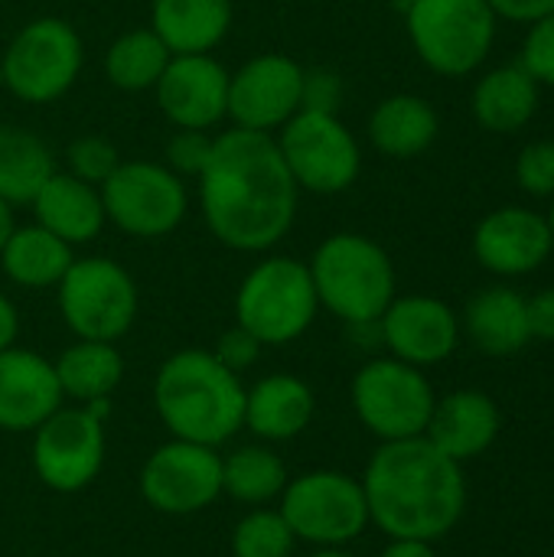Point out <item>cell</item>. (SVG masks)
I'll return each mask as SVG.
<instances>
[{
	"mask_svg": "<svg viewBox=\"0 0 554 557\" xmlns=\"http://www.w3.org/2000/svg\"><path fill=\"white\" fill-rule=\"evenodd\" d=\"M13 225H16V222H13V206L0 199V248H3V242L10 238Z\"/></svg>",
	"mask_w": 554,
	"mask_h": 557,
	"instance_id": "obj_43",
	"label": "cell"
},
{
	"mask_svg": "<svg viewBox=\"0 0 554 557\" xmlns=\"http://www.w3.org/2000/svg\"><path fill=\"white\" fill-rule=\"evenodd\" d=\"M62 405L52 359L23 346L0 352V431L29 434Z\"/></svg>",
	"mask_w": 554,
	"mask_h": 557,
	"instance_id": "obj_19",
	"label": "cell"
},
{
	"mask_svg": "<svg viewBox=\"0 0 554 557\" xmlns=\"http://www.w3.org/2000/svg\"><path fill=\"white\" fill-rule=\"evenodd\" d=\"M229 69L212 52L170 55L160 82L153 85L157 104L173 127L212 131L229 117Z\"/></svg>",
	"mask_w": 554,
	"mask_h": 557,
	"instance_id": "obj_18",
	"label": "cell"
},
{
	"mask_svg": "<svg viewBox=\"0 0 554 557\" xmlns=\"http://www.w3.org/2000/svg\"><path fill=\"white\" fill-rule=\"evenodd\" d=\"M75 251L62 238H56L39 222L33 225H13L10 238L0 248V268L7 281L26 290H46L59 287L65 271L72 268Z\"/></svg>",
	"mask_w": 554,
	"mask_h": 557,
	"instance_id": "obj_27",
	"label": "cell"
},
{
	"mask_svg": "<svg viewBox=\"0 0 554 557\" xmlns=\"http://www.w3.org/2000/svg\"><path fill=\"white\" fill-rule=\"evenodd\" d=\"M153 411L176 441L222 447L242 431L245 385L212 349H180L153 375Z\"/></svg>",
	"mask_w": 554,
	"mask_h": 557,
	"instance_id": "obj_3",
	"label": "cell"
},
{
	"mask_svg": "<svg viewBox=\"0 0 554 557\" xmlns=\"http://www.w3.org/2000/svg\"><path fill=\"white\" fill-rule=\"evenodd\" d=\"M287 463L271 444H245L222 457V496L242 506H268L287 486Z\"/></svg>",
	"mask_w": 554,
	"mask_h": 557,
	"instance_id": "obj_30",
	"label": "cell"
},
{
	"mask_svg": "<svg viewBox=\"0 0 554 557\" xmlns=\"http://www.w3.org/2000/svg\"><path fill=\"white\" fill-rule=\"evenodd\" d=\"M52 366L62 398L75 405L111 401V395L124 382V356L114 343L101 339H75L59 352Z\"/></svg>",
	"mask_w": 554,
	"mask_h": 557,
	"instance_id": "obj_28",
	"label": "cell"
},
{
	"mask_svg": "<svg viewBox=\"0 0 554 557\" xmlns=\"http://www.w3.org/2000/svg\"><path fill=\"white\" fill-rule=\"evenodd\" d=\"M369 144L392 160H415L424 150H431V144L441 134V117L434 111V104L421 95L411 91H398L382 98L369 121Z\"/></svg>",
	"mask_w": 554,
	"mask_h": 557,
	"instance_id": "obj_25",
	"label": "cell"
},
{
	"mask_svg": "<svg viewBox=\"0 0 554 557\" xmlns=\"http://www.w3.org/2000/svg\"><path fill=\"white\" fill-rule=\"evenodd\" d=\"M503 431L500 405L477 388H460L434 401L424 437L454 463H470L483 457Z\"/></svg>",
	"mask_w": 554,
	"mask_h": 557,
	"instance_id": "obj_20",
	"label": "cell"
},
{
	"mask_svg": "<svg viewBox=\"0 0 554 557\" xmlns=\"http://www.w3.org/2000/svg\"><path fill=\"white\" fill-rule=\"evenodd\" d=\"M369 522L389 539L441 542L467 512L464 467L428 437L379 444L362 476Z\"/></svg>",
	"mask_w": 554,
	"mask_h": 557,
	"instance_id": "obj_2",
	"label": "cell"
},
{
	"mask_svg": "<svg viewBox=\"0 0 554 557\" xmlns=\"http://www.w3.org/2000/svg\"><path fill=\"white\" fill-rule=\"evenodd\" d=\"M196 183L206 228L232 251H271L294 228L300 189L284 166L274 134L245 127L216 134Z\"/></svg>",
	"mask_w": 554,
	"mask_h": 557,
	"instance_id": "obj_1",
	"label": "cell"
},
{
	"mask_svg": "<svg viewBox=\"0 0 554 557\" xmlns=\"http://www.w3.org/2000/svg\"><path fill=\"white\" fill-rule=\"evenodd\" d=\"M16 333H20V313L13 300L0 290V352L16 346Z\"/></svg>",
	"mask_w": 554,
	"mask_h": 557,
	"instance_id": "obj_42",
	"label": "cell"
},
{
	"mask_svg": "<svg viewBox=\"0 0 554 557\" xmlns=\"http://www.w3.org/2000/svg\"><path fill=\"white\" fill-rule=\"evenodd\" d=\"M212 134L209 131H186V127H176V134L167 140V163L180 180L193 176L199 180V173L206 170L209 163V153H212Z\"/></svg>",
	"mask_w": 554,
	"mask_h": 557,
	"instance_id": "obj_35",
	"label": "cell"
},
{
	"mask_svg": "<svg viewBox=\"0 0 554 557\" xmlns=\"http://www.w3.org/2000/svg\"><path fill=\"white\" fill-rule=\"evenodd\" d=\"M140 496L160 516H196L222 496V457L193 441L160 444L140 467Z\"/></svg>",
	"mask_w": 554,
	"mask_h": 557,
	"instance_id": "obj_14",
	"label": "cell"
},
{
	"mask_svg": "<svg viewBox=\"0 0 554 557\" xmlns=\"http://www.w3.org/2000/svg\"><path fill=\"white\" fill-rule=\"evenodd\" d=\"M59 313L75 339H101L118 343L131 333L140 294L124 264L114 258H75L65 277L56 287Z\"/></svg>",
	"mask_w": 554,
	"mask_h": 557,
	"instance_id": "obj_10",
	"label": "cell"
},
{
	"mask_svg": "<svg viewBox=\"0 0 554 557\" xmlns=\"http://www.w3.org/2000/svg\"><path fill=\"white\" fill-rule=\"evenodd\" d=\"M304 65L284 52L251 55L229 75V117L235 127L274 134L300 111Z\"/></svg>",
	"mask_w": 554,
	"mask_h": 557,
	"instance_id": "obj_15",
	"label": "cell"
},
{
	"mask_svg": "<svg viewBox=\"0 0 554 557\" xmlns=\"http://www.w3.org/2000/svg\"><path fill=\"white\" fill-rule=\"evenodd\" d=\"M104 215L131 238L173 235L189 209L186 180L153 160H121V166L101 183Z\"/></svg>",
	"mask_w": 554,
	"mask_h": 557,
	"instance_id": "obj_13",
	"label": "cell"
},
{
	"mask_svg": "<svg viewBox=\"0 0 554 557\" xmlns=\"http://www.w3.org/2000/svg\"><path fill=\"white\" fill-rule=\"evenodd\" d=\"M529 326L532 339L554 343V284L529 297Z\"/></svg>",
	"mask_w": 554,
	"mask_h": 557,
	"instance_id": "obj_40",
	"label": "cell"
},
{
	"mask_svg": "<svg viewBox=\"0 0 554 557\" xmlns=\"http://www.w3.org/2000/svg\"><path fill=\"white\" fill-rule=\"evenodd\" d=\"M470 248L483 271L496 277H526L552 258L554 235L542 212L529 206H500L477 222Z\"/></svg>",
	"mask_w": 554,
	"mask_h": 557,
	"instance_id": "obj_17",
	"label": "cell"
},
{
	"mask_svg": "<svg viewBox=\"0 0 554 557\" xmlns=\"http://www.w3.org/2000/svg\"><path fill=\"white\" fill-rule=\"evenodd\" d=\"M545 219H549V228H552V235H554V196H552V206H549V212H545Z\"/></svg>",
	"mask_w": 554,
	"mask_h": 557,
	"instance_id": "obj_45",
	"label": "cell"
},
{
	"mask_svg": "<svg viewBox=\"0 0 554 557\" xmlns=\"http://www.w3.org/2000/svg\"><path fill=\"white\" fill-rule=\"evenodd\" d=\"M307 557H359V555H353L349 548H317V552H310Z\"/></svg>",
	"mask_w": 554,
	"mask_h": 557,
	"instance_id": "obj_44",
	"label": "cell"
},
{
	"mask_svg": "<svg viewBox=\"0 0 554 557\" xmlns=\"http://www.w3.org/2000/svg\"><path fill=\"white\" fill-rule=\"evenodd\" d=\"M343 78L333 69H304V85H300V111H320V114H340L343 104Z\"/></svg>",
	"mask_w": 554,
	"mask_h": 557,
	"instance_id": "obj_37",
	"label": "cell"
},
{
	"mask_svg": "<svg viewBox=\"0 0 554 557\" xmlns=\"http://www.w3.org/2000/svg\"><path fill=\"white\" fill-rule=\"evenodd\" d=\"M405 29L434 75L464 78L487 65L500 16L487 0H405Z\"/></svg>",
	"mask_w": 554,
	"mask_h": 557,
	"instance_id": "obj_5",
	"label": "cell"
},
{
	"mask_svg": "<svg viewBox=\"0 0 554 557\" xmlns=\"http://www.w3.org/2000/svg\"><path fill=\"white\" fill-rule=\"evenodd\" d=\"M232 557H291L297 548V539L281 516V509H251L242 516L229 539Z\"/></svg>",
	"mask_w": 554,
	"mask_h": 557,
	"instance_id": "obj_32",
	"label": "cell"
},
{
	"mask_svg": "<svg viewBox=\"0 0 554 557\" xmlns=\"http://www.w3.org/2000/svg\"><path fill=\"white\" fill-rule=\"evenodd\" d=\"M56 173V157L42 137L20 124H0V199L29 206L42 183Z\"/></svg>",
	"mask_w": 554,
	"mask_h": 557,
	"instance_id": "obj_29",
	"label": "cell"
},
{
	"mask_svg": "<svg viewBox=\"0 0 554 557\" xmlns=\"http://www.w3.org/2000/svg\"><path fill=\"white\" fill-rule=\"evenodd\" d=\"M493 7V13L500 20L519 23V26H532L542 16L554 13V0H487Z\"/></svg>",
	"mask_w": 554,
	"mask_h": 557,
	"instance_id": "obj_39",
	"label": "cell"
},
{
	"mask_svg": "<svg viewBox=\"0 0 554 557\" xmlns=\"http://www.w3.org/2000/svg\"><path fill=\"white\" fill-rule=\"evenodd\" d=\"M232 0H153L150 29L173 55L212 52L232 29Z\"/></svg>",
	"mask_w": 554,
	"mask_h": 557,
	"instance_id": "obj_26",
	"label": "cell"
},
{
	"mask_svg": "<svg viewBox=\"0 0 554 557\" xmlns=\"http://www.w3.org/2000/svg\"><path fill=\"white\" fill-rule=\"evenodd\" d=\"M349 401L359 424L379 444H392L424 437L438 395L424 369L395 356H376L353 375Z\"/></svg>",
	"mask_w": 554,
	"mask_h": 557,
	"instance_id": "obj_7",
	"label": "cell"
},
{
	"mask_svg": "<svg viewBox=\"0 0 554 557\" xmlns=\"http://www.w3.org/2000/svg\"><path fill=\"white\" fill-rule=\"evenodd\" d=\"M29 206H33L36 222L72 248L95 242L108 225L101 189L91 183H82L78 176L62 173V170H56L42 183V189L36 193V199Z\"/></svg>",
	"mask_w": 554,
	"mask_h": 557,
	"instance_id": "obj_24",
	"label": "cell"
},
{
	"mask_svg": "<svg viewBox=\"0 0 554 557\" xmlns=\"http://www.w3.org/2000/svg\"><path fill=\"white\" fill-rule=\"evenodd\" d=\"M274 140L300 193L340 196L362 173V147L340 114L297 111Z\"/></svg>",
	"mask_w": 554,
	"mask_h": 557,
	"instance_id": "obj_12",
	"label": "cell"
},
{
	"mask_svg": "<svg viewBox=\"0 0 554 557\" xmlns=\"http://www.w3.org/2000/svg\"><path fill=\"white\" fill-rule=\"evenodd\" d=\"M379 557H438L434 542H418V539H389V545L379 552Z\"/></svg>",
	"mask_w": 554,
	"mask_h": 557,
	"instance_id": "obj_41",
	"label": "cell"
},
{
	"mask_svg": "<svg viewBox=\"0 0 554 557\" xmlns=\"http://www.w3.org/2000/svg\"><path fill=\"white\" fill-rule=\"evenodd\" d=\"M317 414L313 388L291 372H274L245 388L242 428L251 431L261 444H284L300 437Z\"/></svg>",
	"mask_w": 554,
	"mask_h": 557,
	"instance_id": "obj_21",
	"label": "cell"
},
{
	"mask_svg": "<svg viewBox=\"0 0 554 557\" xmlns=\"http://www.w3.org/2000/svg\"><path fill=\"white\" fill-rule=\"evenodd\" d=\"M516 183L532 199L554 196V140H529L516 153Z\"/></svg>",
	"mask_w": 554,
	"mask_h": 557,
	"instance_id": "obj_34",
	"label": "cell"
},
{
	"mask_svg": "<svg viewBox=\"0 0 554 557\" xmlns=\"http://www.w3.org/2000/svg\"><path fill=\"white\" fill-rule=\"evenodd\" d=\"M460 333L457 310L431 294L395 297L379 317V339L389 356L418 369L447 362L460 346Z\"/></svg>",
	"mask_w": 554,
	"mask_h": 557,
	"instance_id": "obj_16",
	"label": "cell"
},
{
	"mask_svg": "<svg viewBox=\"0 0 554 557\" xmlns=\"http://www.w3.org/2000/svg\"><path fill=\"white\" fill-rule=\"evenodd\" d=\"M460 330L483 356H493V359L516 356L532 343L529 297L506 284L483 287L464 307Z\"/></svg>",
	"mask_w": 554,
	"mask_h": 557,
	"instance_id": "obj_22",
	"label": "cell"
},
{
	"mask_svg": "<svg viewBox=\"0 0 554 557\" xmlns=\"http://www.w3.org/2000/svg\"><path fill=\"white\" fill-rule=\"evenodd\" d=\"M108 414L111 401L62 405L33 431V470L46 490L72 496L98 480L108 454Z\"/></svg>",
	"mask_w": 554,
	"mask_h": 557,
	"instance_id": "obj_9",
	"label": "cell"
},
{
	"mask_svg": "<svg viewBox=\"0 0 554 557\" xmlns=\"http://www.w3.org/2000/svg\"><path fill=\"white\" fill-rule=\"evenodd\" d=\"M519 62L542 88H554V13L542 16L526 29Z\"/></svg>",
	"mask_w": 554,
	"mask_h": 557,
	"instance_id": "obj_36",
	"label": "cell"
},
{
	"mask_svg": "<svg viewBox=\"0 0 554 557\" xmlns=\"http://www.w3.org/2000/svg\"><path fill=\"white\" fill-rule=\"evenodd\" d=\"M402 3H405V0H402Z\"/></svg>",
	"mask_w": 554,
	"mask_h": 557,
	"instance_id": "obj_46",
	"label": "cell"
},
{
	"mask_svg": "<svg viewBox=\"0 0 554 557\" xmlns=\"http://www.w3.org/2000/svg\"><path fill=\"white\" fill-rule=\"evenodd\" d=\"M542 104V85L529 75L522 62H506L487 69L473 91H470V111L473 121L490 134H516L532 124Z\"/></svg>",
	"mask_w": 554,
	"mask_h": 557,
	"instance_id": "obj_23",
	"label": "cell"
},
{
	"mask_svg": "<svg viewBox=\"0 0 554 557\" xmlns=\"http://www.w3.org/2000/svg\"><path fill=\"white\" fill-rule=\"evenodd\" d=\"M320 310L346 326L379 323L385 307L398 297V277L389 251L359 232H333L307 261Z\"/></svg>",
	"mask_w": 554,
	"mask_h": 557,
	"instance_id": "obj_4",
	"label": "cell"
},
{
	"mask_svg": "<svg viewBox=\"0 0 554 557\" xmlns=\"http://www.w3.org/2000/svg\"><path fill=\"white\" fill-rule=\"evenodd\" d=\"M278 509L294 539L313 548H346L372 525L362 483L343 470H310L287 480Z\"/></svg>",
	"mask_w": 554,
	"mask_h": 557,
	"instance_id": "obj_11",
	"label": "cell"
},
{
	"mask_svg": "<svg viewBox=\"0 0 554 557\" xmlns=\"http://www.w3.org/2000/svg\"><path fill=\"white\" fill-rule=\"evenodd\" d=\"M320 300L307 261L271 255L258 261L238 284L235 323L258 336L261 346L297 343L317 320Z\"/></svg>",
	"mask_w": 554,
	"mask_h": 557,
	"instance_id": "obj_6",
	"label": "cell"
},
{
	"mask_svg": "<svg viewBox=\"0 0 554 557\" xmlns=\"http://www.w3.org/2000/svg\"><path fill=\"white\" fill-rule=\"evenodd\" d=\"M85 46L78 29L62 16L29 20L0 59L7 91L26 104L59 101L82 75Z\"/></svg>",
	"mask_w": 554,
	"mask_h": 557,
	"instance_id": "obj_8",
	"label": "cell"
},
{
	"mask_svg": "<svg viewBox=\"0 0 554 557\" xmlns=\"http://www.w3.org/2000/svg\"><path fill=\"white\" fill-rule=\"evenodd\" d=\"M170 55L173 52L163 46V39L150 26H137V29L121 33L108 46L104 75L121 91H147L160 82Z\"/></svg>",
	"mask_w": 554,
	"mask_h": 557,
	"instance_id": "obj_31",
	"label": "cell"
},
{
	"mask_svg": "<svg viewBox=\"0 0 554 557\" xmlns=\"http://www.w3.org/2000/svg\"><path fill=\"white\" fill-rule=\"evenodd\" d=\"M65 173L78 176L82 183H91L101 189V183L121 166V157H118V147L108 140V137H98V134H82L69 144L65 150Z\"/></svg>",
	"mask_w": 554,
	"mask_h": 557,
	"instance_id": "obj_33",
	"label": "cell"
},
{
	"mask_svg": "<svg viewBox=\"0 0 554 557\" xmlns=\"http://www.w3.org/2000/svg\"><path fill=\"white\" fill-rule=\"evenodd\" d=\"M261 343H258V336H251L245 326H232V330H225L222 336H219V343H216V349H212V356L229 369V372H235V375H242V372H248L258 359H261Z\"/></svg>",
	"mask_w": 554,
	"mask_h": 557,
	"instance_id": "obj_38",
	"label": "cell"
}]
</instances>
